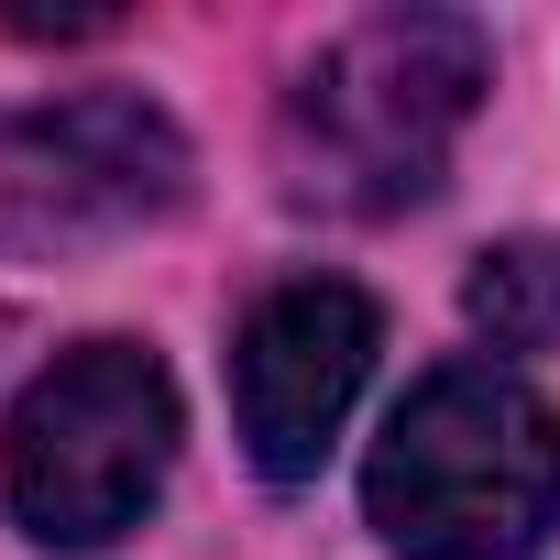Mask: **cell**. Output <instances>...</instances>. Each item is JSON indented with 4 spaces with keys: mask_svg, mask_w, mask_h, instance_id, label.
<instances>
[{
    "mask_svg": "<svg viewBox=\"0 0 560 560\" xmlns=\"http://www.w3.org/2000/svg\"><path fill=\"white\" fill-rule=\"evenodd\" d=\"M363 516L407 560H538L560 527V407L505 363L418 374L363 462Z\"/></svg>",
    "mask_w": 560,
    "mask_h": 560,
    "instance_id": "cell-1",
    "label": "cell"
},
{
    "mask_svg": "<svg viewBox=\"0 0 560 560\" xmlns=\"http://www.w3.org/2000/svg\"><path fill=\"white\" fill-rule=\"evenodd\" d=\"M483 100V34L462 12H374L287 89V198L341 220H396L451 176Z\"/></svg>",
    "mask_w": 560,
    "mask_h": 560,
    "instance_id": "cell-2",
    "label": "cell"
},
{
    "mask_svg": "<svg viewBox=\"0 0 560 560\" xmlns=\"http://www.w3.org/2000/svg\"><path fill=\"white\" fill-rule=\"evenodd\" d=\"M176 472V385L143 341L56 352L0 429V505L34 549H110Z\"/></svg>",
    "mask_w": 560,
    "mask_h": 560,
    "instance_id": "cell-3",
    "label": "cell"
},
{
    "mask_svg": "<svg viewBox=\"0 0 560 560\" xmlns=\"http://www.w3.org/2000/svg\"><path fill=\"white\" fill-rule=\"evenodd\" d=\"M187 198V132L132 89L0 110V264H67Z\"/></svg>",
    "mask_w": 560,
    "mask_h": 560,
    "instance_id": "cell-4",
    "label": "cell"
},
{
    "mask_svg": "<svg viewBox=\"0 0 560 560\" xmlns=\"http://www.w3.org/2000/svg\"><path fill=\"white\" fill-rule=\"evenodd\" d=\"M374 374V298L341 275H287L231 341V418L275 483H308Z\"/></svg>",
    "mask_w": 560,
    "mask_h": 560,
    "instance_id": "cell-5",
    "label": "cell"
},
{
    "mask_svg": "<svg viewBox=\"0 0 560 560\" xmlns=\"http://www.w3.org/2000/svg\"><path fill=\"white\" fill-rule=\"evenodd\" d=\"M462 319H472L494 352H560V231H516V242L472 253Z\"/></svg>",
    "mask_w": 560,
    "mask_h": 560,
    "instance_id": "cell-6",
    "label": "cell"
}]
</instances>
